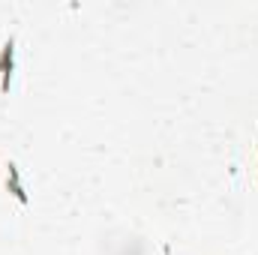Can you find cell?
<instances>
[{
	"label": "cell",
	"instance_id": "1",
	"mask_svg": "<svg viewBox=\"0 0 258 255\" xmlns=\"http://www.w3.org/2000/svg\"><path fill=\"white\" fill-rule=\"evenodd\" d=\"M12 75H15V36H9L0 45V93L9 96L12 90Z\"/></svg>",
	"mask_w": 258,
	"mask_h": 255
},
{
	"label": "cell",
	"instance_id": "2",
	"mask_svg": "<svg viewBox=\"0 0 258 255\" xmlns=\"http://www.w3.org/2000/svg\"><path fill=\"white\" fill-rule=\"evenodd\" d=\"M6 192L18 201V204H27V192H24V186H21V177H18V165L9 159L6 162Z\"/></svg>",
	"mask_w": 258,
	"mask_h": 255
}]
</instances>
